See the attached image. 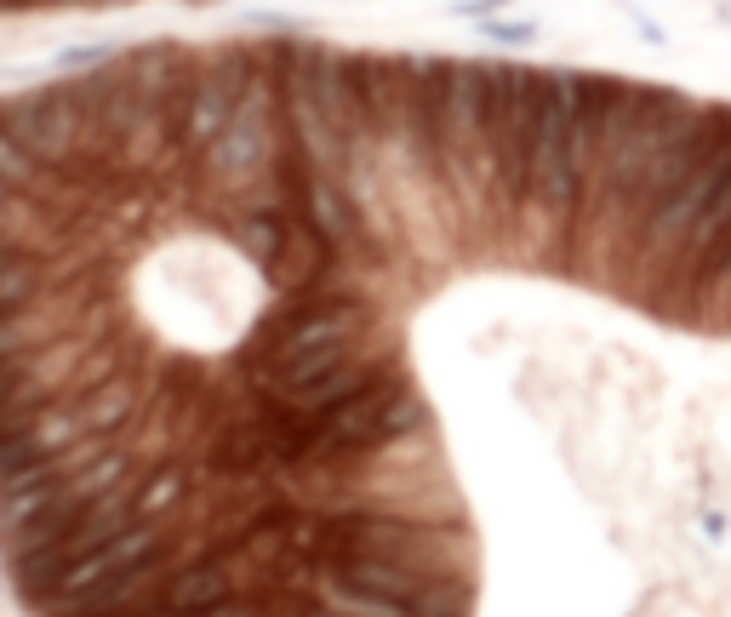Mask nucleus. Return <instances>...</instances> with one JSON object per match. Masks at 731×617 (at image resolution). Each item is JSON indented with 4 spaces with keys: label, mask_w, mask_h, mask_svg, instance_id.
Returning a JSON list of instances; mask_svg holds the SVG:
<instances>
[{
    "label": "nucleus",
    "mask_w": 731,
    "mask_h": 617,
    "mask_svg": "<svg viewBox=\"0 0 731 617\" xmlns=\"http://www.w3.org/2000/svg\"><path fill=\"white\" fill-rule=\"evenodd\" d=\"M52 6H115V0H0V12H52Z\"/></svg>",
    "instance_id": "nucleus-1"
}]
</instances>
